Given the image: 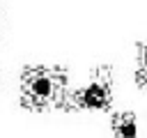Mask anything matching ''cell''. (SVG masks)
I'll return each mask as SVG.
<instances>
[{"label": "cell", "instance_id": "1", "mask_svg": "<svg viewBox=\"0 0 147 138\" xmlns=\"http://www.w3.org/2000/svg\"><path fill=\"white\" fill-rule=\"evenodd\" d=\"M67 71L62 67H28L21 74V103L32 110L64 106Z\"/></svg>", "mask_w": 147, "mask_h": 138}, {"label": "cell", "instance_id": "2", "mask_svg": "<svg viewBox=\"0 0 147 138\" xmlns=\"http://www.w3.org/2000/svg\"><path fill=\"white\" fill-rule=\"evenodd\" d=\"M110 103H113L110 67H96L90 74V78L64 99V106L69 110H83V113H101V110H108Z\"/></svg>", "mask_w": 147, "mask_h": 138}, {"label": "cell", "instance_id": "4", "mask_svg": "<svg viewBox=\"0 0 147 138\" xmlns=\"http://www.w3.org/2000/svg\"><path fill=\"white\" fill-rule=\"evenodd\" d=\"M138 80L140 85H147V44L138 46Z\"/></svg>", "mask_w": 147, "mask_h": 138}, {"label": "cell", "instance_id": "3", "mask_svg": "<svg viewBox=\"0 0 147 138\" xmlns=\"http://www.w3.org/2000/svg\"><path fill=\"white\" fill-rule=\"evenodd\" d=\"M110 133L113 138H138V122L136 115L124 110V113H115L110 120Z\"/></svg>", "mask_w": 147, "mask_h": 138}]
</instances>
